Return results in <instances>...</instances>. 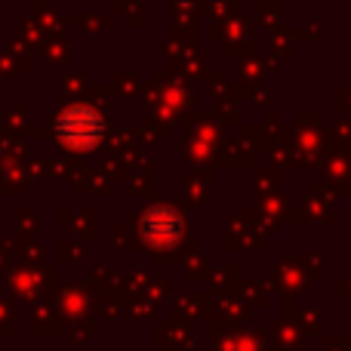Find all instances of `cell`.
Wrapping results in <instances>:
<instances>
[{
    "mask_svg": "<svg viewBox=\"0 0 351 351\" xmlns=\"http://www.w3.org/2000/svg\"><path fill=\"white\" fill-rule=\"evenodd\" d=\"M62 136L71 145H86V142L99 139V117L90 114V111H71L62 121Z\"/></svg>",
    "mask_w": 351,
    "mask_h": 351,
    "instance_id": "6da1fadb",
    "label": "cell"
}]
</instances>
